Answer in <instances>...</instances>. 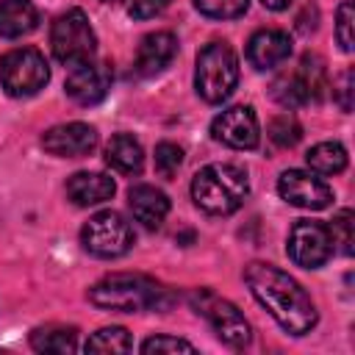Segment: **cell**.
Listing matches in <instances>:
<instances>
[{"mask_svg":"<svg viewBox=\"0 0 355 355\" xmlns=\"http://www.w3.org/2000/svg\"><path fill=\"white\" fill-rule=\"evenodd\" d=\"M50 47H53V55L61 61V64H83V61H92V55L97 53V36L89 25V17L80 11V8H69L64 11L55 22H53V31H50Z\"/></svg>","mask_w":355,"mask_h":355,"instance_id":"obj_6","label":"cell"},{"mask_svg":"<svg viewBox=\"0 0 355 355\" xmlns=\"http://www.w3.org/2000/svg\"><path fill=\"white\" fill-rule=\"evenodd\" d=\"M277 191L288 205H297L305 211H322L333 202V189L322 178L302 169H286L277 180Z\"/></svg>","mask_w":355,"mask_h":355,"instance_id":"obj_11","label":"cell"},{"mask_svg":"<svg viewBox=\"0 0 355 355\" xmlns=\"http://www.w3.org/2000/svg\"><path fill=\"white\" fill-rule=\"evenodd\" d=\"M211 136L233 150H255L261 141V128L258 116L250 105H233L214 116L211 122Z\"/></svg>","mask_w":355,"mask_h":355,"instance_id":"obj_10","label":"cell"},{"mask_svg":"<svg viewBox=\"0 0 355 355\" xmlns=\"http://www.w3.org/2000/svg\"><path fill=\"white\" fill-rule=\"evenodd\" d=\"M288 258L302 269H319L333 255V241L327 233V225L300 219L288 233Z\"/></svg>","mask_w":355,"mask_h":355,"instance_id":"obj_9","label":"cell"},{"mask_svg":"<svg viewBox=\"0 0 355 355\" xmlns=\"http://www.w3.org/2000/svg\"><path fill=\"white\" fill-rule=\"evenodd\" d=\"M297 75L302 78V86L308 92V103H322L324 94H327V69H324V61L313 53H305L302 61H300V69Z\"/></svg>","mask_w":355,"mask_h":355,"instance_id":"obj_22","label":"cell"},{"mask_svg":"<svg viewBox=\"0 0 355 355\" xmlns=\"http://www.w3.org/2000/svg\"><path fill=\"white\" fill-rule=\"evenodd\" d=\"M39 25V11L31 0H3L0 3V36L6 39H19L36 31Z\"/></svg>","mask_w":355,"mask_h":355,"instance_id":"obj_18","label":"cell"},{"mask_svg":"<svg viewBox=\"0 0 355 355\" xmlns=\"http://www.w3.org/2000/svg\"><path fill=\"white\" fill-rule=\"evenodd\" d=\"M103 3H114V0H103Z\"/></svg>","mask_w":355,"mask_h":355,"instance_id":"obj_34","label":"cell"},{"mask_svg":"<svg viewBox=\"0 0 355 355\" xmlns=\"http://www.w3.org/2000/svg\"><path fill=\"white\" fill-rule=\"evenodd\" d=\"M144 355H158V352H194V344H189L186 338H175V336H153L141 344Z\"/></svg>","mask_w":355,"mask_h":355,"instance_id":"obj_30","label":"cell"},{"mask_svg":"<svg viewBox=\"0 0 355 355\" xmlns=\"http://www.w3.org/2000/svg\"><path fill=\"white\" fill-rule=\"evenodd\" d=\"M172 0H125V8L133 19H150L158 17Z\"/></svg>","mask_w":355,"mask_h":355,"instance_id":"obj_31","label":"cell"},{"mask_svg":"<svg viewBox=\"0 0 355 355\" xmlns=\"http://www.w3.org/2000/svg\"><path fill=\"white\" fill-rule=\"evenodd\" d=\"M239 83V58L230 44L211 42L197 55L194 89L205 103H222L233 94Z\"/></svg>","mask_w":355,"mask_h":355,"instance_id":"obj_4","label":"cell"},{"mask_svg":"<svg viewBox=\"0 0 355 355\" xmlns=\"http://www.w3.org/2000/svg\"><path fill=\"white\" fill-rule=\"evenodd\" d=\"M194 6L211 19H236L247 11L250 0H194Z\"/></svg>","mask_w":355,"mask_h":355,"instance_id":"obj_26","label":"cell"},{"mask_svg":"<svg viewBox=\"0 0 355 355\" xmlns=\"http://www.w3.org/2000/svg\"><path fill=\"white\" fill-rule=\"evenodd\" d=\"M175 53H178V39L169 31L147 33L139 44V53H136V72L144 78L158 75L161 69H166L172 64Z\"/></svg>","mask_w":355,"mask_h":355,"instance_id":"obj_15","label":"cell"},{"mask_svg":"<svg viewBox=\"0 0 355 355\" xmlns=\"http://www.w3.org/2000/svg\"><path fill=\"white\" fill-rule=\"evenodd\" d=\"M336 97H338V105L341 111H349L352 108V69H347L338 80V89H336Z\"/></svg>","mask_w":355,"mask_h":355,"instance_id":"obj_32","label":"cell"},{"mask_svg":"<svg viewBox=\"0 0 355 355\" xmlns=\"http://www.w3.org/2000/svg\"><path fill=\"white\" fill-rule=\"evenodd\" d=\"M269 139L277 144V147H294L300 139H302V128L294 116L288 114H280L269 122Z\"/></svg>","mask_w":355,"mask_h":355,"instance_id":"obj_27","label":"cell"},{"mask_svg":"<svg viewBox=\"0 0 355 355\" xmlns=\"http://www.w3.org/2000/svg\"><path fill=\"white\" fill-rule=\"evenodd\" d=\"M105 164L122 175H139L144 166V150L133 136L119 133L105 147Z\"/></svg>","mask_w":355,"mask_h":355,"instance_id":"obj_19","label":"cell"},{"mask_svg":"<svg viewBox=\"0 0 355 355\" xmlns=\"http://www.w3.org/2000/svg\"><path fill=\"white\" fill-rule=\"evenodd\" d=\"M352 227H355V216H352L349 208H341V211L333 216V222L327 225L333 250L341 252V255H347V258L352 255V244H355V233H352Z\"/></svg>","mask_w":355,"mask_h":355,"instance_id":"obj_25","label":"cell"},{"mask_svg":"<svg viewBox=\"0 0 355 355\" xmlns=\"http://www.w3.org/2000/svg\"><path fill=\"white\" fill-rule=\"evenodd\" d=\"M111 67L108 64H92V61H83V64H75L67 75V94L78 103V105H94L100 103L108 89H111Z\"/></svg>","mask_w":355,"mask_h":355,"instance_id":"obj_13","label":"cell"},{"mask_svg":"<svg viewBox=\"0 0 355 355\" xmlns=\"http://www.w3.org/2000/svg\"><path fill=\"white\" fill-rule=\"evenodd\" d=\"M89 302L103 311L116 313H136V311H153L169 305V291L144 275L116 272L103 277L89 288Z\"/></svg>","mask_w":355,"mask_h":355,"instance_id":"obj_2","label":"cell"},{"mask_svg":"<svg viewBox=\"0 0 355 355\" xmlns=\"http://www.w3.org/2000/svg\"><path fill=\"white\" fill-rule=\"evenodd\" d=\"M305 161L316 175H338L347 169V150L338 141H319L308 150Z\"/></svg>","mask_w":355,"mask_h":355,"instance_id":"obj_21","label":"cell"},{"mask_svg":"<svg viewBox=\"0 0 355 355\" xmlns=\"http://www.w3.org/2000/svg\"><path fill=\"white\" fill-rule=\"evenodd\" d=\"M261 3H263V8H269V11H283V8L291 6V0H261Z\"/></svg>","mask_w":355,"mask_h":355,"instance_id":"obj_33","label":"cell"},{"mask_svg":"<svg viewBox=\"0 0 355 355\" xmlns=\"http://www.w3.org/2000/svg\"><path fill=\"white\" fill-rule=\"evenodd\" d=\"M128 205H130L133 219L141 222V225L150 227V230L161 227V222H164L166 214H169V197H166L161 189L150 186V183L133 186V189L128 191Z\"/></svg>","mask_w":355,"mask_h":355,"instance_id":"obj_16","label":"cell"},{"mask_svg":"<svg viewBox=\"0 0 355 355\" xmlns=\"http://www.w3.org/2000/svg\"><path fill=\"white\" fill-rule=\"evenodd\" d=\"M352 25H355V6L349 0H344L338 6V14H336V39H338L344 53H352V47H355Z\"/></svg>","mask_w":355,"mask_h":355,"instance_id":"obj_28","label":"cell"},{"mask_svg":"<svg viewBox=\"0 0 355 355\" xmlns=\"http://www.w3.org/2000/svg\"><path fill=\"white\" fill-rule=\"evenodd\" d=\"M189 302H191V308L214 327V333H216L225 344L241 349V347H247V344L252 341L250 322L244 319V313H241L230 300L214 294L211 288H194V291L189 294Z\"/></svg>","mask_w":355,"mask_h":355,"instance_id":"obj_5","label":"cell"},{"mask_svg":"<svg viewBox=\"0 0 355 355\" xmlns=\"http://www.w3.org/2000/svg\"><path fill=\"white\" fill-rule=\"evenodd\" d=\"M272 97H275L283 108H300V105L308 103V92H305L302 78H300L297 72L275 78V83H272Z\"/></svg>","mask_w":355,"mask_h":355,"instance_id":"obj_24","label":"cell"},{"mask_svg":"<svg viewBox=\"0 0 355 355\" xmlns=\"http://www.w3.org/2000/svg\"><path fill=\"white\" fill-rule=\"evenodd\" d=\"M116 191V183L114 178L103 175V172H75L69 180H67V197L80 205V208H89V205H100L105 200H111Z\"/></svg>","mask_w":355,"mask_h":355,"instance_id":"obj_17","label":"cell"},{"mask_svg":"<svg viewBox=\"0 0 355 355\" xmlns=\"http://www.w3.org/2000/svg\"><path fill=\"white\" fill-rule=\"evenodd\" d=\"M291 55V36L277 28H261L247 42V61L255 69H272Z\"/></svg>","mask_w":355,"mask_h":355,"instance_id":"obj_14","label":"cell"},{"mask_svg":"<svg viewBox=\"0 0 355 355\" xmlns=\"http://www.w3.org/2000/svg\"><path fill=\"white\" fill-rule=\"evenodd\" d=\"M0 80L11 97H31L50 80L44 55L33 47H14L0 58Z\"/></svg>","mask_w":355,"mask_h":355,"instance_id":"obj_7","label":"cell"},{"mask_svg":"<svg viewBox=\"0 0 355 355\" xmlns=\"http://www.w3.org/2000/svg\"><path fill=\"white\" fill-rule=\"evenodd\" d=\"M133 341L125 327H103L89 336L86 352H130Z\"/></svg>","mask_w":355,"mask_h":355,"instance_id":"obj_23","label":"cell"},{"mask_svg":"<svg viewBox=\"0 0 355 355\" xmlns=\"http://www.w3.org/2000/svg\"><path fill=\"white\" fill-rule=\"evenodd\" d=\"M42 147L55 158H80L97 147V130L86 122H64L44 130Z\"/></svg>","mask_w":355,"mask_h":355,"instance_id":"obj_12","label":"cell"},{"mask_svg":"<svg viewBox=\"0 0 355 355\" xmlns=\"http://www.w3.org/2000/svg\"><path fill=\"white\" fill-rule=\"evenodd\" d=\"M31 347L36 352H55V355L75 352L78 349V330L75 327H64V324L36 327L31 333Z\"/></svg>","mask_w":355,"mask_h":355,"instance_id":"obj_20","label":"cell"},{"mask_svg":"<svg viewBox=\"0 0 355 355\" xmlns=\"http://www.w3.org/2000/svg\"><path fill=\"white\" fill-rule=\"evenodd\" d=\"M250 194L247 172L236 164H208L191 180V200L211 216H227L244 205Z\"/></svg>","mask_w":355,"mask_h":355,"instance_id":"obj_3","label":"cell"},{"mask_svg":"<svg viewBox=\"0 0 355 355\" xmlns=\"http://www.w3.org/2000/svg\"><path fill=\"white\" fill-rule=\"evenodd\" d=\"M80 244H83L86 252H92L97 258H119V255H125V252L133 250L136 233L125 222L122 214H116V211H100V214H94L83 225Z\"/></svg>","mask_w":355,"mask_h":355,"instance_id":"obj_8","label":"cell"},{"mask_svg":"<svg viewBox=\"0 0 355 355\" xmlns=\"http://www.w3.org/2000/svg\"><path fill=\"white\" fill-rule=\"evenodd\" d=\"M244 283L286 333L305 336L316 327V305L288 272L263 261H252L244 266Z\"/></svg>","mask_w":355,"mask_h":355,"instance_id":"obj_1","label":"cell"},{"mask_svg":"<svg viewBox=\"0 0 355 355\" xmlns=\"http://www.w3.org/2000/svg\"><path fill=\"white\" fill-rule=\"evenodd\" d=\"M183 164V150L172 141H161L155 147V172L161 178H172Z\"/></svg>","mask_w":355,"mask_h":355,"instance_id":"obj_29","label":"cell"}]
</instances>
